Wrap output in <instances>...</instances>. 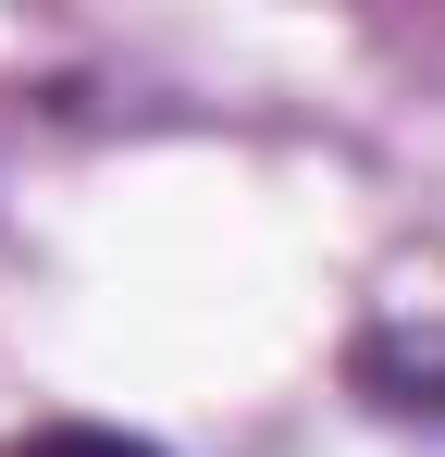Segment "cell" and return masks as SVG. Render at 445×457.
<instances>
[{"label":"cell","mask_w":445,"mask_h":457,"mask_svg":"<svg viewBox=\"0 0 445 457\" xmlns=\"http://www.w3.org/2000/svg\"><path fill=\"white\" fill-rule=\"evenodd\" d=\"M359 383L383 408H445V321H383L359 346Z\"/></svg>","instance_id":"1"},{"label":"cell","mask_w":445,"mask_h":457,"mask_svg":"<svg viewBox=\"0 0 445 457\" xmlns=\"http://www.w3.org/2000/svg\"><path fill=\"white\" fill-rule=\"evenodd\" d=\"M0 457H161V445L112 433V420H50V433H25V445H0Z\"/></svg>","instance_id":"2"}]
</instances>
